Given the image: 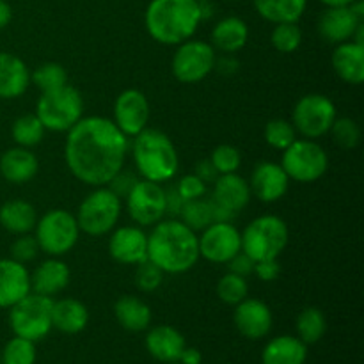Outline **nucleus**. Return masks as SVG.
<instances>
[{"label": "nucleus", "mask_w": 364, "mask_h": 364, "mask_svg": "<svg viewBox=\"0 0 364 364\" xmlns=\"http://www.w3.org/2000/svg\"><path fill=\"white\" fill-rule=\"evenodd\" d=\"M215 59V50L210 43L191 38L178 45L171 60V70L181 84H198L212 73Z\"/></svg>", "instance_id": "obj_11"}, {"label": "nucleus", "mask_w": 364, "mask_h": 364, "mask_svg": "<svg viewBox=\"0 0 364 364\" xmlns=\"http://www.w3.org/2000/svg\"><path fill=\"white\" fill-rule=\"evenodd\" d=\"M306 359L308 345L290 334L272 338L262 352V364H306Z\"/></svg>", "instance_id": "obj_29"}, {"label": "nucleus", "mask_w": 364, "mask_h": 364, "mask_svg": "<svg viewBox=\"0 0 364 364\" xmlns=\"http://www.w3.org/2000/svg\"><path fill=\"white\" fill-rule=\"evenodd\" d=\"M89 311L77 299H59L52 306V327L63 334H78L87 327Z\"/></svg>", "instance_id": "obj_28"}, {"label": "nucleus", "mask_w": 364, "mask_h": 364, "mask_svg": "<svg viewBox=\"0 0 364 364\" xmlns=\"http://www.w3.org/2000/svg\"><path fill=\"white\" fill-rule=\"evenodd\" d=\"M166 205H167V213H171V215H180L185 201L180 196V192H178L176 185H174V187L166 188Z\"/></svg>", "instance_id": "obj_49"}, {"label": "nucleus", "mask_w": 364, "mask_h": 364, "mask_svg": "<svg viewBox=\"0 0 364 364\" xmlns=\"http://www.w3.org/2000/svg\"><path fill=\"white\" fill-rule=\"evenodd\" d=\"M255 263H256L255 259H251L245 252L240 251L238 255H235L226 265L230 272L237 274V276H242V277H247L249 274L255 272Z\"/></svg>", "instance_id": "obj_48"}, {"label": "nucleus", "mask_w": 364, "mask_h": 364, "mask_svg": "<svg viewBox=\"0 0 364 364\" xmlns=\"http://www.w3.org/2000/svg\"><path fill=\"white\" fill-rule=\"evenodd\" d=\"M329 134L333 141L343 149H354L361 142V128L350 117H336Z\"/></svg>", "instance_id": "obj_41"}, {"label": "nucleus", "mask_w": 364, "mask_h": 364, "mask_svg": "<svg viewBox=\"0 0 364 364\" xmlns=\"http://www.w3.org/2000/svg\"><path fill=\"white\" fill-rule=\"evenodd\" d=\"M128 148V137L112 119L89 116L68 130L64 159L77 180L103 187L123 169Z\"/></svg>", "instance_id": "obj_1"}, {"label": "nucleus", "mask_w": 364, "mask_h": 364, "mask_svg": "<svg viewBox=\"0 0 364 364\" xmlns=\"http://www.w3.org/2000/svg\"><path fill=\"white\" fill-rule=\"evenodd\" d=\"M265 141L270 148L284 151L291 142L297 139V132H295L294 124L287 119H272L265 124Z\"/></svg>", "instance_id": "obj_40"}, {"label": "nucleus", "mask_w": 364, "mask_h": 364, "mask_svg": "<svg viewBox=\"0 0 364 364\" xmlns=\"http://www.w3.org/2000/svg\"><path fill=\"white\" fill-rule=\"evenodd\" d=\"M290 178L284 173L281 164L259 162L252 169L249 187L251 194L263 203H276L288 192Z\"/></svg>", "instance_id": "obj_18"}, {"label": "nucleus", "mask_w": 364, "mask_h": 364, "mask_svg": "<svg viewBox=\"0 0 364 364\" xmlns=\"http://www.w3.org/2000/svg\"><path fill=\"white\" fill-rule=\"evenodd\" d=\"M334 73L343 82L361 85L364 82V45L355 41H345L336 45L331 59Z\"/></svg>", "instance_id": "obj_26"}, {"label": "nucleus", "mask_w": 364, "mask_h": 364, "mask_svg": "<svg viewBox=\"0 0 364 364\" xmlns=\"http://www.w3.org/2000/svg\"><path fill=\"white\" fill-rule=\"evenodd\" d=\"M31 294V274L13 258L0 259V309L13 308Z\"/></svg>", "instance_id": "obj_19"}, {"label": "nucleus", "mask_w": 364, "mask_h": 364, "mask_svg": "<svg viewBox=\"0 0 364 364\" xmlns=\"http://www.w3.org/2000/svg\"><path fill=\"white\" fill-rule=\"evenodd\" d=\"M281 167L288 178L299 183H313L327 173L329 156L313 139H295L283 151Z\"/></svg>", "instance_id": "obj_10"}, {"label": "nucleus", "mask_w": 364, "mask_h": 364, "mask_svg": "<svg viewBox=\"0 0 364 364\" xmlns=\"http://www.w3.org/2000/svg\"><path fill=\"white\" fill-rule=\"evenodd\" d=\"M34 114L39 117L45 130L68 132L82 119L84 100L78 89L66 84L63 87L41 92Z\"/></svg>", "instance_id": "obj_6"}, {"label": "nucleus", "mask_w": 364, "mask_h": 364, "mask_svg": "<svg viewBox=\"0 0 364 364\" xmlns=\"http://www.w3.org/2000/svg\"><path fill=\"white\" fill-rule=\"evenodd\" d=\"M13 18V11H11V6L6 2V0H0V28L7 27Z\"/></svg>", "instance_id": "obj_53"}, {"label": "nucleus", "mask_w": 364, "mask_h": 364, "mask_svg": "<svg viewBox=\"0 0 364 364\" xmlns=\"http://www.w3.org/2000/svg\"><path fill=\"white\" fill-rule=\"evenodd\" d=\"M201 21L199 0H151L144 13L148 34L167 46H178L191 39Z\"/></svg>", "instance_id": "obj_3"}, {"label": "nucleus", "mask_w": 364, "mask_h": 364, "mask_svg": "<svg viewBox=\"0 0 364 364\" xmlns=\"http://www.w3.org/2000/svg\"><path fill=\"white\" fill-rule=\"evenodd\" d=\"M167 364H180L178 361H174V363H167Z\"/></svg>", "instance_id": "obj_55"}, {"label": "nucleus", "mask_w": 364, "mask_h": 364, "mask_svg": "<svg viewBox=\"0 0 364 364\" xmlns=\"http://www.w3.org/2000/svg\"><path fill=\"white\" fill-rule=\"evenodd\" d=\"M149 102L139 89H127L114 102V124L127 137L141 134L149 123Z\"/></svg>", "instance_id": "obj_15"}, {"label": "nucleus", "mask_w": 364, "mask_h": 364, "mask_svg": "<svg viewBox=\"0 0 364 364\" xmlns=\"http://www.w3.org/2000/svg\"><path fill=\"white\" fill-rule=\"evenodd\" d=\"M135 181H137V178H135L134 174L127 173V171L121 169L119 173H117L116 176L109 181V183H107V187H109L110 191L117 196V198L124 199L128 196V192L132 191V187L135 185Z\"/></svg>", "instance_id": "obj_46"}, {"label": "nucleus", "mask_w": 364, "mask_h": 364, "mask_svg": "<svg viewBox=\"0 0 364 364\" xmlns=\"http://www.w3.org/2000/svg\"><path fill=\"white\" fill-rule=\"evenodd\" d=\"M336 105L323 95H306L295 103L291 124L304 139H318L329 134L336 119Z\"/></svg>", "instance_id": "obj_12"}, {"label": "nucleus", "mask_w": 364, "mask_h": 364, "mask_svg": "<svg viewBox=\"0 0 364 364\" xmlns=\"http://www.w3.org/2000/svg\"><path fill=\"white\" fill-rule=\"evenodd\" d=\"M123 199L117 198L107 185L89 192L77 210L78 228L91 237H103L116 228L121 217Z\"/></svg>", "instance_id": "obj_7"}, {"label": "nucleus", "mask_w": 364, "mask_h": 364, "mask_svg": "<svg viewBox=\"0 0 364 364\" xmlns=\"http://www.w3.org/2000/svg\"><path fill=\"white\" fill-rule=\"evenodd\" d=\"M38 223L36 208L23 199H11L0 206V224L6 231L14 235L31 233Z\"/></svg>", "instance_id": "obj_31"}, {"label": "nucleus", "mask_w": 364, "mask_h": 364, "mask_svg": "<svg viewBox=\"0 0 364 364\" xmlns=\"http://www.w3.org/2000/svg\"><path fill=\"white\" fill-rule=\"evenodd\" d=\"M38 156L28 148H11L0 156V174L13 185L28 183L38 174Z\"/></svg>", "instance_id": "obj_25"}, {"label": "nucleus", "mask_w": 364, "mask_h": 364, "mask_svg": "<svg viewBox=\"0 0 364 364\" xmlns=\"http://www.w3.org/2000/svg\"><path fill=\"white\" fill-rule=\"evenodd\" d=\"M212 199L230 212H242L251 201L249 181L237 173L219 174V178L213 181Z\"/></svg>", "instance_id": "obj_22"}, {"label": "nucleus", "mask_w": 364, "mask_h": 364, "mask_svg": "<svg viewBox=\"0 0 364 364\" xmlns=\"http://www.w3.org/2000/svg\"><path fill=\"white\" fill-rule=\"evenodd\" d=\"M194 174L198 178H201V180L205 181L206 185L213 183V181H215L217 178H219V173H217L215 167L212 166L210 159L208 160H201V162L198 164V167H196V173Z\"/></svg>", "instance_id": "obj_50"}, {"label": "nucleus", "mask_w": 364, "mask_h": 364, "mask_svg": "<svg viewBox=\"0 0 364 364\" xmlns=\"http://www.w3.org/2000/svg\"><path fill=\"white\" fill-rule=\"evenodd\" d=\"M233 322L238 333L247 340H262L272 331L274 316L269 306L259 299H249L235 306Z\"/></svg>", "instance_id": "obj_16"}, {"label": "nucleus", "mask_w": 364, "mask_h": 364, "mask_svg": "<svg viewBox=\"0 0 364 364\" xmlns=\"http://www.w3.org/2000/svg\"><path fill=\"white\" fill-rule=\"evenodd\" d=\"M199 256L198 235L178 219L160 220L148 235V259L164 274H185Z\"/></svg>", "instance_id": "obj_2"}, {"label": "nucleus", "mask_w": 364, "mask_h": 364, "mask_svg": "<svg viewBox=\"0 0 364 364\" xmlns=\"http://www.w3.org/2000/svg\"><path fill=\"white\" fill-rule=\"evenodd\" d=\"M297 338L306 345L318 343L327 331L326 315L318 308H304L297 316Z\"/></svg>", "instance_id": "obj_33"}, {"label": "nucleus", "mask_w": 364, "mask_h": 364, "mask_svg": "<svg viewBox=\"0 0 364 364\" xmlns=\"http://www.w3.org/2000/svg\"><path fill=\"white\" fill-rule=\"evenodd\" d=\"M180 364H201L203 363V355L198 348L194 347H185L183 352H181L180 359H178Z\"/></svg>", "instance_id": "obj_52"}, {"label": "nucleus", "mask_w": 364, "mask_h": 364, "mask_svg": "<svg viewBox=\"0 0 364 364\" xmlns=\"http://www.w3.org/2000/svg\"><path fill=\"white\" fill-rule=\"evenodd\" d=\"M39 252V245L38 242H36V237H32V235L25 233V235H20V237L14 240V244L11 245V258L14 259V262H20V263H28L32 262V259L38 256Z\"/></svg>", "instance_id": "obj_44"}, {"label": "nucleus", "mask_w": 364, "mask_h": 364, "mask_svg": "<svg viewBox=\"0 0 364 364\" xmlns=\"http://www.w3.org/2000/svg\"><path fill=\"white\" fill-rule=\"evenodd\" d=\"M114 316L123 329L130 333H141L151 326V309L135 295H123L114 304Z\"/></svg>", "instance_id": "obj_30"}, {"label": "nucleus", "mask_w": 364, "mask_h": 364, "mask_svg": "<svg viewBox=\"0 0 364 364\" xmlns=\"http://www.w3.org/2000/svg\"><path fill=\"white\" fill-rule=\"evenodd\" d=\"M249 295L247 279L242 276H237L233 272H228L217 283V297L228 306H237L238 302L244 301Z\"/></svg>", "instance_id": "obj_38"}, {"label": "nucleus", "mask_w": 364, "mask_h": 364, "mask_svg": "<svg viewBox=\"0 0 364 364\" xmlns=\"http://www.w3.org/2000/svg\"><path fill=\"white\" fill-rule=\"evenodd\" d=\"M231 2H238V0H231Z\"/></svg>", "instance_id": "obj_56"}, {"label": "nucleus", "mask_w": 364, "mask_h": 364, "mask_svg": "<svg viewBox=\"0 0 364 364\" xmlns=\"http://www.w3.org/2000/svg\"><path fill=\"white\" fill-rule=\"evenodd\" d=\"M326 7H340V6H350L354 0H320Z\"/></svg>", "instance_id": "obj_54"}, {"label": "nucleus", "mask_w": 364, "mask_h": 364, "mask_svg": "<svg viewBox=\"0 0 364 364\" xmlns=\"http://www.w3.org/2000/svg\"><path fill=\"white\" fill-rule=\"evenodd\" d=\"M249 39V27L242 18L238 16H226L220 21H217L212 31V43L213 50L233 55L240 52Z\"/></svg>", "instance_id": "obj_27"}, {"label": "nucleus", "mask_w": 364, "mask_h": 364, "mask_svg": "<svg viewBox=\"0 0 364 364\" xmlns=\"http://www.w3.org/2000/svg\"><path fill=\"white\" fill-rule=\"evenodd\" d=\"M45 127L36 114H23L18 117L11 127L13 141L21 148H32L38 146L45 137Z\"/></svg>", "instance_id": "obj_34"}, {"label": "nucleus", "mask_w": 364, "mask_h": 364, "mask_svg": "<svg viewBox=\"0 0 364 364\" xmlns=\"http://www.w3.org/2000/svg\"><path fill=\"white\" fill-rule=\"evenodd\" d=\"M242 235V252L255 262L277 259L287 249L288 231L287 223L277 215H262L245 226Z\"/></svg>", "instance_id": "obj_5"}, {"label": "nucleus", "mask_w": 364, "mask_h": 364, "mask_svg": "<svg viewBox=\"0 0 364 364\" xmlns=\"http://www.w3.org/2000/svg\"><path fill=\"white\" fill-rule=\"evenodd\" d=\"M132 155L142 180L164 183L176 176L180 167L176 146L169 135L156 128H144L134 137Z\"/></svg>", "instance_id": "obj_4"}, {"label": "nucleus", "mask_w": 364, "mask_h": 364, "mask_svg": "<svg viewBox=\"0 0 364 364\" xmlns=\"http://www.w3.org/2000/svg\"><path fill=\"white\" fill-rule=\"evenodd\" d=\"M135 267H137V270H135V284H137L141 291L151 294V291H155L162 284L164 272L153 262L144 259V262H141Z\"/></svg>", "instance_id": "obj_43"}, {"label": "nucleus", "mask_w": 364, "mask_h": 364, "mask_svg": "<svg viewBox=\"0 0 364 364\" xmlns=\"http://www.w3.org/2000/svg\"><path fill=\"white\" fill-rule=\"evenodd\" d=\"M144 345L149 355L164 364L178 361L183 348L187 347L183 334L173 326H156L149 329Z\"/></svg>", "instance_id": "obj_21"}, {"label": "nucleus", "mask_w": 364, "mask_h": 364, "mask_svg": "<svg viewBox=\"0 0 364 364\" xmlns=\"http://www.w3.org/2000/svg\"><path fill=\"white\" fill-rule=\"evenodd\" d=\"M270 43L274 48L281 53H294L302 43V31L295 21H287V23H276L272 34H270Z\"/></svg>", "instance_id": "obj_39"}, {"label": "nucleus", "mask_w": 364, "mask_h": 364, "mask_svg": "<svg viewBox=\"0 0 364 364\" xmlns=\"http://www.w3.org/2000/svg\"><path fill=\"white\" fill-rule=\"evenodd\" d=\"M213 70L220 71L224 75H233L238 70V60L226 53V57H223V59H215V68Z\"/></svg>", "instance_id": "obj_51"}, {"label": "nucleus", "mask_w": 364, "mask_h": 364, "mask_svg": "<svg viewBox=\"0 0 364 364\" xmlns=\"http://www.w3.org/2000/svg\"><path fill=\"white\" fill-rule=\"evenodd\" d=\"M31 85L27 64L14 53L0 52V98H20Z\"/></svg>", "instance_id": "obj_23"}, {"label": "nucleus", "mask_w": 364, "mask_h": 364, "mask_svg": "<svg viewBox=\"0 0 364 364\" xmlns=\"http://www.w3.org/2000/svg\"><path fill=\"white\" fill-rule=\"evenodd\" d=\"M70 283V269L59 258H48L39 263L38 269L31 274V291L45 297L60 294Z\"/></svg>", "instance_id": "obj_24"}, {"label": "nucleus", "mask_w": 364, "mask_h": 364, "mask_svg": "<svg viewBox=\"0 0 364 364\" xmlns=\"http://www.w3.org/2000/svg\"><path fill=\"white\" fill-rule=\"evenodd\" d=\"M36 343L25 338L14 336L0 350V364H36Z\"/></svg>", "instance_id": "obj_36"}, {"label": "nucleus", "mask_w": 364, "mask_h": 364, "mask_svg": "<svg viewBox=\"0 0 364 364\" xmlns=\"http://www.w3.org/2000/svg\"><path fill=\"white\" fill-rule=\"evenodd\" d=\"M210 162L219 174L237 173L242 164V155L235 146L220 144L210 155Z\"/></svg>", "instance_id": "obj_42"}, {"label": "nucleus", "mask_w": 364, "mask_h": 364, "mask_svg": "<svg viewBox=\"0 0 364 364\" xmlns=\"http://www.w3.org/2000/svg\"><path fill=\"white\" fill-rule=\"evenodd\" d=\"M124 201L128 215L139 226H155L167 213L166 188L155 181L137 180Z\"/></svg>", "instance_id": "obj_13"}, {"label": "nucleus", "mask_w": 364, "mask_h": 364, "mask_svg": "<svg viewBox=\"0 0 364 364\" xmlns=\"http://www.w3.org/2000/svg\"><path fill=\"white\" fill-rule=\"evenodd\" d=\"M178 192L183 198V201H194V199L205 198L206 194V183L201 180V178L192 174H185V176L180 178L176 185Z\"/></svg>", "instance_id": "obj_45"}, {"label": "nucleus", "mask_w": 364, "mask_h": 364, "mask_svg": "<svg viewBox=\"0 0 364 364\" xmlns=\"http://www.w3.org/2000/svg\"><path fill=\"white\" fill-rule=\"evenodd\" d=\"M255 9L263 20L270 23H287L299 20L308 7V0H252Z\"/></svg>", "instance_id": "obj_32"}, {"label": "nucleus", "mask_w": 364, "mask_h": 364, "mask_svg": "<svg viewBox=\"0 0 364 364\" xmlns=\"http://www.w3.org/2000/svg\"><path fill=\"white\" fill-rule=\"evenodd\" d=\"M256 277L259 281H265V283H272L279 277L281 267L277 259H262V262L255 263V272Z\"/></svg>", "instance_id": "obj_47"}, {"label": "nucleus", "mask_w": 364, "mask_h": 364, "mask_svg": "<svg viewBox=\"0 0 364 364\" xmlns=\"http://www.w3.org/2000/svg\"><path fill=\"white\" fill-rule=\"evenodd\" d=\"M109 255L123 265H139L148 259V235L137 226H121L109 238Z\"/></svg>", "instance_id": "obj_17"}, {"label": "nucleus", "mask_w": 364, "mask_h": 364, "mask_svg": "<svg viewBox=\"0 0 364 364\" xmlns=\"http://www.w3.org/2000/svg\"><path fill=\"white\" fill-rule=\"evenodd\" d=\"M34 237L39 245V251L48 255L50 258H60L68 255L77 245L80 237V228L73 213L66 210H48L34 226Z\"/></svg>", "instance_id": "obj_8"}, {"label": "nucleus", "mask_w": 364, "mask_h": 364, "mask_svg": "<svg viewBox=\"0 0 364 364\" xmlns=\"http://www.w3.org/2000/svg\"><path fill=\"white\" fill-rule=\"evenodd\" d=\"M52 297L31 291L9 308V326L14 336L39 341L48 336L52 327Z\"/></svg>", "instance_id": "obj_9"}, {"label": "nucleus", "mask_w": 364, "mask_h": 364, "mask_svg": "<svg viewBox=\"0 0 364 364\" xmlns=\"http://www.w3.org/2000/svg\"><path fill=\"white\" fill-rule=\"evenodd\" d=\"M350 9V6H340V7H327L318 20V32L327 43L333 45H340V43L350 41L354 36L355 28L361 23Z\"/></svg>", "instance_id": "obj_20"}, {"label": "nucleus", "mask_w": 364, "mask_h": 364, "mask_svg": "<svg viewBox=\"0 0 364 364\" xmlns=\"http://www.w3.org/2000/svg\"><path fill=\"white\" fill-rule=\"evenodd\" d=\"M31 84H34L41 92L52 91L68 84V73L60 64L45 63L32 71Z\"/></svg>", "instance_id": "obj_37"}, {"label": "nucleus", "mask_w": 364, "mask_h": 364, "mask_svg": "<svg viewBox=\"0 0 364 364\" xmlns=\"http://www.w3.org/2000/svg\"><path fill=\"white\" fill-rule=\"evenodd\" d=\"M180 220L187 224L192 231H203L208 224L213 223L212 201L203 198L194 199V201H185L180 212Z\"/></svg>", "instance_id": "obj_35"}, {"label": "nucleus", "mask_w": 364, "mask_h": 364, "mask_svg": "<svg viewBox=\"0 0 364 364\" xmlns=\"http://www.w3.org/2000/svg\"><path fill=\"white\" fill-rule=\"evenodd\" d=\"M199 256L212 263H228L242 251V235L231 223H212L198 237Z\"/></svg>", "instance_id": "obj_14"}]
</instances>
